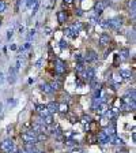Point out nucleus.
<instances>
[{
    "label": "nucleus",
    "mask_w": 136,
    "mask_h": 153,
    "mask_svg": "<svg viewBox=\"0 0 136 153\" xmlns=\"http://www.w3.org/2000/svg\"><path fill=\"white\" fill-rule=\"evenodd\" d=\"M21 137H22V140H23L25 144H30V145H36L37 144V135H36V133L32 131V130L22 133Z\"/></svg>",
    "instance_id": "1"
},
{
    "label": "nucleus",
    "mask_w": 136,
    "mask_h": 153,
    "mask_svg": "<svg viewBox=\"0 0 136 153\" xmlns=\"http://www.w3.org/2000/svg\"><path fill=\"white\" fill-rule=\"evenodd\" d=\"M108 6H109V0H98V1L95 3V14L101 15V13H102Z\"/></svg>",
    "instance_id": "2"
},
{
    "label": "nucleus",
    "mask_w": 136,
    "mask_h": 153,
    "mask_svg": "<svg viewBox=\"0 0 136 153\" xmlns=\"http://www.w3.org/2000/svg\"><path fill=\"white\" fill-rule=\"evenodd\" d=\"M83 78H84V81L87 82H91L93 79H95V70L94 68H84V71H83Z\"/></svg>",
    "instance_id": "3"
},
{
    "label": "nucleus",
    "mask_w": 136,
    "mask_h": 153,
    "mask_svg": "<svg viewBox=\"0 0 136 153\" xmlns=\"http://www.w3.org/2000/svg\"><path fill=\"white\" fill-rule=\"evenodd\" d=\"M65 68H67V66H65V63H64L63 60L57 59V60L54 62V71L57 72V74H64V72H65Z\"/></svg>",
    "instance_id": "4"
},
{
    "label": "nucleus",
    "mask_w": 136,
    "mask_h": 153,
    "mask_svg": "<svg viewBox=\"0 0 136 153\" xmlns=\"http://www.w3.org/2000/svg\"><path fill=\"white\" fill-rule=\"evenodd\" d=\"M0 149L3 152H12L14 150V142L11 140H4L0 145Z\"/></svg>",
    "instance_id": "5"
},
{
    "label": "nucleus",
    "mask_w": 136,
    "mask_h": 153,
    "mask_svg": "<svg viewBox=\"0 0 136 153\" xmlns=\"http://www.w3.org/2000/svg\"><path fill=\"white\" fill-rule=\"evenodd\" d=\"M36 111L40 113V116H42V118L46 116V115H49V111H48V108H46V105H44V104H37Z\"/></svg>",
    "instance_id": "6"
},
{
    "label": "nucleus",
    "mask_w": 136,
    "mask_h": 153,
    "mask_svg": "<svg viewBox=\"0 0 136 153\" xmlns=\"http://www.w3.org/2000/svg\"><path fill=\"white\" fill-rule=\"evenodd\" d=\"M122 25V19L121 18H112L109 19V27L110 29H118Z\"/></svg>",
    "instance_id": "7"
},
{
    "label": "nucleus",
    "mask_w": 136,
    "mask_h": 153,
    "mask_svg": "<svg viewBox=\"0 0 136 153\" xmlns=\"http://www.w3.org/2000/svg\"><path fill=\"white\" fill-rule=\"evenodd\" d=\"M97 59H98V55H97L95 51H93V49L87 51L86 56H84V60H86V62H95Z\"/></svg>",
    "instance_id": "8"
},
{
    "label": "nucleus",
    "mask_w": 136,
    "mask_h": 153,
    "mask_svg": "<svg viewBox=\"0 0 136 153\" xmlns=\"http://www.w3.org/2000/svg\"><path fill=\"white\" fill-rule=\"evenodd\" d=\"M98 141H100L101 144H108L109 142V135L105 133V130L98 133Z\"/></svg>",
    "instance_id": "9"
},
{
    "label": "nucleus",
    "mask_w": 136,
    "mask_h": 153,
    "mask_svg": "<svg viewBox=\"0 0 136 153\" xmlns=\"http://www.w3.org/2000/svg\"><path fill=\"white\" fill-rule=\"evenodd\" d=\"M16 81V70L14 67H10L8 70V82L10 83H14V82Z\"/></svg>",
    "instance_id": "10"
},
{
    "label": "nucleus",
    "mask_w": 136,
    "mask_h": 153,
    "mask_svg": "<svg viewBox=\"0 0 136 153\" xmlns=\"http://www.w3.org/2000/svg\"><path fill=\"white\" fill-rule=\"evenodd\" d=\"M109 42H110V37H109V34L102 33V34L100 36V44L102 45V47H106Z\"/></svg>",
    "instance_id": "11"
},
{
    "label": "nucleus",
    "mask_w": 136,
    "mask_h": 153,
    "mask_svg": "<svg viewBox=\"0 0 136 153\" xmlns=\"http://www.w3.org/2000/svg\"><path fill=\"white\" fill-rule=\"evenodd\" d=\"M120 76L122 78V81H129L132 78V72L129 70H120Z\"/></svg>",
    "instance_id": "12"
},
{
    "label": "nucleus",
    "mask_w": 136,
    "mask_h": 153,
    "mask_svg": "<svg viewBox=\"0 0 136 153\" xmlns=\"http://www.w3.org/2000/svg\"><path fill=\"white\" fill-rule=\"evenodd\" d=\"M108 109H109L108 103H100V105L97 107V109H95V111H97L98 113H101V115H104V113L106 112Z\"/></svg>",
    "instance_id": "13"
},
{
    "label": "nucleus",
    "mask_w": 136,
    "mask_h": 153,
    "mask_svg": "<svg viewBox=\"0 0 136 153\" xmlns=\"http://www.w3.org/2000/svg\"><path fill=\"white\" fill-rule=\"evenodd\" d=\"M46 108H48L49 113H54V112H57V109H59V104L54 103V101H50V103L46 105Z\"/></svg>",
    "instance_id": "14"
},
{
    "label": "nucleus",
    "mask_w": 136,
    "mask_h": 153,
    "mask_svg": "<svg viewBox=\"0 0 136 153\" xmlns=\"http://www.w3.org/2000/svg\"><path fill=\"white\" fill-rule=\"evenodd\" d=\"M23 153H36L37 152V149L34 145H30V144H25L23 145V148H22Z\"/></svg>",
    "instance_id": "15"
},
{
    "label": "nucleus",
    "mask_w": 136,
    "mask_h": 153,
    "mask_svg": "<svg viewBox=\"0 0 136 153\" xmlns=\"http://www.w3.org/2000/svg\"><path fill=\"white\" fill-rule=\"evenodd\" d=\"M69 29H71V30H72V32L78 36V33H79V32L82 30V29H83V25H82L80 22H75V23L72 25V26L69 27Z\"/></svg>",
    "instance_id": "16"
},
{
    "label": "nucleus",
    "mask_w": 136,
    "mask_h": 153,
    "mask_svg": "<svg viewBox=\"0 0 136 153\" xmlns=\"http://www.w3.org/2000/svg\"><path fill=\"white\" fill-rule=\"evenodd\" d=\"M67 13L65 11H59L57 13V21H59V23H64L65 21H67Z\"/></svg>",
    "instance_id": "17"
},
{
    "label": "nucleus",
    "mask_w": 136,
    "mask_h": 153,
    "mask_svg": "<svg viewBox=\"0 0 136 153\" xmlns=\"http://www.w3.org/2000/svg\"><path fill=\"white\" fill-rule=\"evenodd\" d=\"M120 59H121V60H128V59H129V49L124 48V49L120 51Z\"/></svg>",
    "instance_id": "18"
},
{
    "label": "nucleus",
    "mask_w": 136,
    "mask_h": 153,
    "mask_svg": "<svg viewBox=\"0 0 136 153\" xmlns=\"http://www.w3.org/2000/svg\"><path fill=\"white\" fill-rule=\"evenodd\" d=\"M41 90L48 93V95H52V93H53V90H52V88L49 86V83H42V85H41Z\"/></svg>",
    "instance_id": "19"
},
{
    "label": "nucleus",
    "mask_w": 136,
    "mask_h": 153,
    "mask_svg": "<svg viewBox=\"0 0 136 153\" xmlns=\"http://www.w3.org/2000/svg\"><path fill=\"white\" fill-rule=\"evenodd\" d=\"M49 86L52 88L53 92H56V90H59L60 88H61V83H60L59 81H53V82H50V83H49Z\"/></svg>",
    "instance_id": "20"
},
{
    "label": "nucleus",
    "mask_w": 136,
    "mask_h": 153,
    "mask_svg": "<svg viewBox=\"0 0 136 153\" xmlns=\"http://www.w3.org/2000/svg\"><path fill=\"white\" fill-rule=\"evenodd\" d=\"M57 111H60V112H63V113H67L68 112V104H65V103L59 104V109H57Z\"/></svg>",
    "instance_id": "21"
},
{
    "label": "nucleus",
    "mask_w": 136,
    "mask_h": 153,
    "mask_svg": "<svg viewBox=\"0 0 136 153\" xmlns=\"http://www.w3.org/2000/svg\"><path fill=\"white\" fill-rule=\"evenodd\" d=\"M44 123H45L46 126H49V124H52V123H53V118H52V113H49V115L44 116Z\"/></svg>",
    "instance_id": "22"
},
{
    "label": "nucleus",
    "mask_w": 136,
    "mask_h": 153,
    "mask_svg": "<svg viewBox=\"0 0 136 153\" xmlns=\"http://www.w3.org/2000/svg\"><path fill=\"white\" fill-rule=\"evenodd\" d=\"M91 122H93V119H91L90 115H83V116H82V123H83V124H89Z\"/></svg>",
    "instance_id": "23"
},
{
    "label": "nucleus",
    "mask_w": 136,
    "mask_h": 153,
    "mask_svg": "<svg viewBox=\"0 0 136 153\" xmlns=\"http://www.w3.org/2000/svg\"><path fill=\"white\" fill-rule=\"evenodd\" d=\"M64 33H65V36L71 37V38H75V37H76V34H75V33H73L72 30H71V29H69V27H67V29H65V30H64Z\"/></svg>",
    "instance_id": "24"
},
{
    "label": "nucleus",
    "mask_w": 136,
    "mask_h": 153,
    "mask_svg": "<svg viewBox=\"0 0 136 153\" xmlns=\"http://www.w3.org/2000/svg\"><path fill=\"white\" fill-rule=\"evenodd\" d=\"M37 1H38V0H27V1H26V7H27V8H33V7L36 6Z\"/></svg>",
    "instance_id": "25"
},
{
    "label": "nucleus",
    "mask_w": 136,
    "mask_h": 153,
    "mask_svg": "<svg viewBox=\"0 0 136 153\" xmlns=\"http://www.w3.org/2000/svg\"><path fill=\"white\" fill-rule=\"evenodd\" d=\"M100 103H101L100 99H93V105H91V108L95 111V109H97V107L100 105Z\"/></svg>",
    "instance_id": "26"
},
{
    "label": "nucleus",
    "mask_w": 136,
    "mask_h": 153,
    "mask_svg": "<svg viewBox=\"0 0 136 153\" xmlns=\"http://www.w3.org/2000/svg\"><path fill=\"white\" fill-rule=\"evenodd\" d=\"M75 70H76V72L82 74V72L84 71V67H83V63H78V64H76V67H75Z\"/></svg>",
    "instance_id": "27"
},
{
    "label": "nucleus",
    "mask_w": 136,
    "mask_h": 153,
    "mask_svg": "<svg viewBox=\"0 0 136 153\" xmlns=\"http://www.w3.org/2000/svg\"><path fill=\"white\" fill-rule=\"evenodd\" d=\"M112 79H113L114 82H117V83L122 82V78L120 76V74H114V75H112Z\"/></svg>",
    "instance_id": "28"
},
{
    "label": "nucleus",
    "mask_w": 136,
    "mask_h": 153,
    "mask_svg": "<svg viewBox=\"0 0 136 153\" xmlns=\"http://www.w3.org/2000/svg\"><path fill=\"white\" fill-rule=\"evenodd\" d=\"M46 140V135L44 133H38L37 135V142H41V141H45Z\"/></svg>",
    "instance_id": "29"
},
{
    "label": "nucleus",
    "mask_w": 136,
    "mask_h": 153,
    "mask_svg": "<svg viewBox=\"0 0 136 153\" xmlns=\"http://www.w3.org/2000/svg\"><path fill=\"white\" fill-rule=\"evenodd\" d=\"M98 17H100L98 14H94V15H91V17H90V22H91V23H97V22H98Z\"/></svg>",
    "instance_id": "30"
},
{
    "label": "nucleus",
    "mask_w": 136,
    "mask_h": 153,
    "mask_svg": "<svg viewBox=\"0 0 136 153\" xmlns=\"http://www.w3.org/2000/svg\"><path fill=\"white\" fill-rule=\"evenodd\" d=\"M5 8H7V4H5V3L3 1V0H0V14H1V13H4Z\"/></svg>",
    "instance_id": "31"
},
{
    "label": "nucleus",
    "mask_w": 136,
    "mask_h": 153,
    "mask_svg": "<svg viewBox=\"0 0 136 153\" xmlns=\"http://www.w3.org/2000/svg\"><path fill=\"white\" fill-rule=\"evenodd\" d=\"M129 10H131L132 15H133V14H135V0H131V1H129Z\"/></svg>",
    "instance_id": "32"
},
{
    "label": "nucleus",
    "mask_w": 136,
    "mask_h": 153,
    "mask_svg": "<svg viewBox=\"0 0 136 153\" xmlns=\"http://www.w3.org/2000/svg\"><path fill=\"white\" fill-rule=\"evenodd\" d=\"M42 63H44V58H40V59H38V60H37V63H36V67H37V68L42 67Z\"/></svg>",
    "instance_id": "33"
},
{
    "label": "nucleus",
    "mask_w": 136,
    "mask_h": 153,
    "mask_svg": "<svg viewBox=\"0 0 136 153\" xmlns=\"http://www.w3.org/2000/svg\"><path fill=\"white\" fill-rule=\"evenodd\" d=\"M65 145H67V146H76V142H75L73 140H67Z\"/></svg>",
    "instance_id": "34"
},
{
    "label": "nucleus",
    "mask_w": 136,
    "mask_h": 153,
    "mask_svg": "<svg viewBox=\"0 0 136 153\" xmlns=\"http://www.w3.org/2000/svg\"><path fill=\"white\" fill-rule=\"evenodd\" d=\"M75 59H76V60H78V62H79V63H83V60H84V58H83V56H82L80 54L75 55Z\"/></svg>",
    "instance_id": "35"
},
{
    "label": "nucleus",
    "mask_w": 136,
    "mask_h": 153,
    "mask_svg": "<svg viewBox=\"0 0 136 153\" xmlns=\"http://www.w3.org/2000/svg\"><path fill=\"white\" fill-rule=\"evenodd\" d=\"M68 47V42L65 40H61L60 41V48H67Z\"/></svg>",
    "instance_id": "36"
},
{
    "label": "nucleus",
    "mask_w": 136,
    "mask_h": 153,
    "mask_svg": "<svg viewBox=\"0 0 136 153\" xmlns=\"http://www.w3.org/2000/svg\"><path fill=\"white\" fill-rule=\"evenodd\" d=\"M34 34H36V29H32L30 33H29V36H27V38H29V40H32V37L34 36Z\"/></svg>",
    "instance_id": "37"
},
{
    "label": "nucleus",
    "mask_w": 136,
    "mask_h": 153,
    "mask_svg": "<svg viewBox=\"0 0 136 153\" xmlns=\"http://www.w3.org/2000/svg\"><path fill=\"white\" fill-rule=\"evenodd\" d=\"M101 26L102 27H109V21H101Z\"/></svg>",
    "instance_id": "38"
},
{
    "label": "nucleus",
    "mask_w": 136,
    "mask_h": 153,
    "mask_svg": "<svg viewBox=\"0 0 136 153\" xmlns=\"http://www.w3.org/2000/svg\"><path fill=\"white\" fill-rule=\"evenodd\" d=\"M76 120H78V119L73 116V115H71V116H69V122H71V123H76Z\"/></svg>",
    "instance_id": "39"
},
{
    "label": "nucleus",
    "mask_w": 136,
    "mask_h": 153,
    "mask_svg": "<svg viewBox=\"0 0 136 153\" xmlns=\"http://www.w3.org/2000/svg\"><path fill=\"white\" fill-rule=\"evenodd\" d=\"M71 153H83V150H82V149H73Z\"/></svg>",
    "instance_id": "40"
},
{
    "label": "nucleus",
    "mask_w": 136,
    "mask_h": 153,
    "mask_svg": "<svg viewBox=\"0 0 136 153\" xmlns=\"http://www.w3.org/2000/svg\"><path fill=\"white\" fill-rule=\"evenodd\" d=\"M29 48H30V42H26V44H25V47H23L22 49H29Z\"/></svg>",
    "instance_id": "41"
},
{
    "label": "nucleus",
    "mask_w": 136,
    "mask_h": 153,
    "mask_svg": "<svg viewBox=\"0 0 136 153\" xmlns=\"http://www.w3.org/2000/svg\"><path fill=\"white\" fill-rule=\"evenodd\" d=\"M64 3H65V4H72L73 0H64Z\"/></svg>",
    "instance_id": "42"
},
{
    "label": "nucleus",
    "mask_w": 136,
    "mask_h": 153,
    "mask_svg": "<svg viewBox=\"0 0 136 153\" xmlns=\"http://www.w3.org/2000/svg\"><path fill=\"white\" fill-rule=\"evenodd\" d=\"M3 81H4V75L0 72V82H3Z\"/></svg>",
    "instance_id": "43"
},
{
    "label": "nucleus",
    "mask_w": 136,
    "mask_h": 153,
    "mask_svg": "<svg viewBox=\"0 0 136 153\" xmlns=\"http://www.w3.org/2000/svg\"><path fill=\"white\" fill-rule=\"evenodd\" d=\"M7 37H8V38H11V37H12V30H10L8 34H7Z\"/></svg>",
    "instance_id": "44"
},
{
    "label": "nucleus",
    "mask_w": 136,
    "mask_h": 153,
    "mask_svg": "<svg viewBox=\"0 0 136 153\" xmlns=\"http://www.w3.org/2000/svg\"><path fill=\"white\" fill-rule=\"evenodd\" d=\"M82 85H83V82H82V81H78L76 82V86H82Z\"/></svg>",
    "instance_id": "45"
},
{
    "label": "nucleus",
    "mask_w": 136,
    "mask_h": 153,
    "mask_svg": "<svg viewBox=\"0 0 136 153\" xmlns=\"http://www.w3.org/2000/svg\"><path fill=\"white\" fill-rule=\"evenodd\" d=\"M45 32H46V34H50V29H49V27H46Z\"/></svg>",
    "instance_id": "46"
},
{
    "label": "nucleus",
    "mask_w": 136,
    "mask_h": 153,
    "mask_svg": "<svg viewBox=\"0 0 136 153\" xmlns=\"http://www.w3.org/2000/svg\"><path fill=\"white\" fill-rule=\"evenodd\" d=\"M132 141H133V142H135V141H136V135H135V133L132 134Z\"/></svg>",
    "instance_id": "47"
},
{
    "label": "nucleus",
    "mask_w": 136,
    "mask_h": 153,
    "mask_svg": "<svg viewBox=\"0 0 136 153\" xmlns=\"http://www.w3.org/2000/svg\"><path fill=\"white\" fill-rule=\"evenodd\" d=\"M76 14H78V15H82L83 13H82V10H76Z\"/></svg>",
    "instance_id": "48"
},
{
    "label": "nucleus",
    "mask_w": 136,
    "mask_h": 153,
    "mask_svg": "<svg viewBox=\"0 0 136 153\" xmlns=\"http://www.w3.org/2000/svg\"><path fill=\"white\" fill-rule=\"evenodd\" d=\"M36 153H44V152H42V150H37Z\"/></svg>",
    "instance_id": "49"
},
{
    "label": "nucleus",
    "mask_w": 136,
    "mask_h": 153,
    "mask_svg": "<svg viewBox=\"0 0 136 153\" xmlns=\"http://www.w3.org/2000/svg\"><path fill=\"white\" fill-rule=\"evenodd\" d=\"M5 153H14V152H5Z\"/></svg>",
    "instance_id": "50"
},
{
    "label": "nucleus",
    "mask_w": 136,
    "mask_h": 153,
    "mask_svg": "<svg viewBox=\"0 0 136 153\" xmlns=\"http://www.w3.org/2000/svg\"><path fill=\"white\" fill-rule=\"evenodd\" d=\"M53 1H56V0H53Z\"/></svg>",
    "instance_id": "51"
},
{
    "label": "nucleus",
    "mask_w": 136,
    "mask_h": 153,
    "mask_svg": "<svg viewBox=\"0 0 136 153\" xmlns=\"http://www.w3.org/2000/svg\"><path fill=\"white\" fill-rule=\"evenodd\" d=\"M0 23H1V22H0Z\"/></svg>",
    "instance_id": "52"
}]
</instances>
